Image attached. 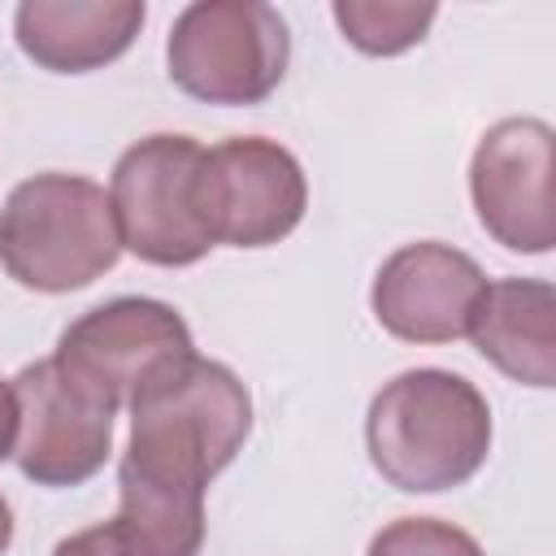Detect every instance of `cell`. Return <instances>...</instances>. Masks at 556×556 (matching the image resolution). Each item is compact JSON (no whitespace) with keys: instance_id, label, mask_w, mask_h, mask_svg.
I'll return each instance as SVG.
<instances>
[{"instance_id":"1","label":"cell","mask_w":556,"mask_h":556,"mask_svg":"<svg viewBox=\"0 0 556 556\" xmlns=\"http://www.w3.org/2000/svg\"><path fill=\"white\" fill-rule=\"evenodd\" d=\"M117 465V521L152 556H195L204 491L252 434V395L239 374L200 352L156 374L130 404Z\"/></svg>"},{"instance_id":"2","label":"cell","mask_w":556,"mask_h":556,"mask_svg":"<svg viewBox=\"0 0 556 556\" xmlns=\"http://www.w3.org/2000/svg\"><path fill=\"white\" fill-rule=\"evenodd\" d=\"M365 447L382 482L404 495L465 486L491 452V404L465 374L404 369L369 400Z\"/></svg>"},{"instance_id":"3","label":"cell","mask_w":556,"mask_h":556,"mask_svg":"<svg viewBox=\"0 0 556 556\" xmlns=\"http://www.w3.org/2000/svg\"><path fill=\"white\" fill-rule=\"evenodd\" d=\"M122 256L109 191L83 174L22 178L0 204V269L43 295L83 291Z\"/></svg>"},{"instance_id":"4","label":"cell","mask_w":556,"mask_h":556,"mask_svg":"<svg viewBox=\"0 0 556 556\" xmlns=\"http://www.w3.org/2000/svg\"><path fill=\"white\" fill-rule=\"evenodd\" d=\"M291 65L287 17L265 0H195L165 39L169 83L222 109L261 104L278 91Z\"/></svg>"},{"instance_id":"5","label":"cell","mask_w":556,"mask_h":556,"mask_svg":"<svg viewBox=\"0 0 556 556\" xmlns=\"http://www.w3.org/2000/svg\"><path fill=\"white\" fill-rule=\"evenodd\" d=\"M200 165L204 148L191 135H148L117 156L109 204L122 248L143 265L187 269L217 248L200 204Z\"/></svg>"},{"instance_id":"6","label":"cell","mask_w":556,"mask_h":556,"mask_svg":"<svg viewBox=\"0 0 556 556\" xmlns=\"http://www.w3.org/2000/svg\"><path fill=\"white\" fill-rule=\"evenodd\" d=\"M187 356H195L191 326L174 304L152 295H117L87 308L61 330L52 352L70 378L113 408H126L156 374Z\"/></svg>"},{"instance_id":"7","label":"cell","mask_w":556,"mask_h":556,"mask_svg":"<svg viewBox=\"0 0 556 556\" xmlns=\"http://www.w3.org/2000/svg\"><path fill=\"white\" fill-rule=\"evenodd\" d=\"M17 395V447L13 460L35 486H83L113 452V417L91 387L70 378L52 356L22 365L13 378Z\"/></svg>"},{"instance_id":"8","label":"cell","mask_w":556,"mask_h":556,"mask_svg":"<svg viewBox=\"0 0 556 556\" xmlns=\"http://www.w3.org/2000/svg\"><path fill=\"white\" fill-rule=\"evenodd\" d=\"M200 204L213 243L269 248L304 222L308 178L295 152L278 139L235 135L204 148Z\"/></svg>"},{"instance_id":"9","label":"cell","mask_w":556,"mask_h":556,"mask_svg":"<svg viewBox=\"0 0 556 556\" xmlns=\"http://www.w3.org/2000/svg\"><path fill=\"white\" fill-rule=\"evenodd\" d=\"M556 135L539 117L495 122L469 161V200L478 226L508 252L543 256L556 243L552 208Z\"/></svg>"},{"instance_id":"10","label":"cell","mask_w":556,"mask_h":556,"mask_svg":"<svg viewBox=\"0 0 556 556\" xmlns=\"http://www.w3.org/2000/svg\"><path fill=\"white\" fill-rule=\"evenodd\" d=\"M486 295L482 265L439 239L395 248L369 287L378 326L404 343H452L469 339L473 313Z\"/></svg>"},{"instance_id":"11","label":"cell","mask_w":556,"mask_h":556,"mask_svg":"<svg viewBox=\"0 0 556 556\" xmlns=\"http://www.w3.org/2000/svg\"><path fill=\"white\" fill-rule=\"evenodd\" d=\"M143 17V0H22L13 39L48 74H91L130 52Z\"/></svg>"},{"instance_id":"12","label":"cell","mask_w":556,"mask_h":556,"mask_svg":"<svg viewBox=\"0 0 556 556\" xmlns=\"http://www.w3.org/2000/svg\"><path fill=\"white\" fill-rule=\"evenodd\" d=\"M469 339L482 361L521 387H556V291L547 278H500L473 313Z\"/></svg>"},{"instance_id":"13","label":"cell","mask_w":556,"mask_h":556,"mask_svg":"<svg viewBox=\"0 0 556 556\" xmlns=\"http://www.w3.org/2000/svg\"><path fill=\"white\" fill-rule=\"evenodd\" d=\"M330 17L339 22L343 39L365 56H400L426 39L439 17L430 0H334Z\"/></svg>"},{"instance_id":"14","label":"cell","mask_w":556,"mask_h":556,"mask_svg":"<svg viewBox=\"0 0 556 556\" xmlns=\"http://www.w3.org/2000/svg\"><path fill=\"white\" fill-rule=\"evenodd\" d=\"M365 556H486V552L469 530L443 517H400L369 539Z\"/></svg>"},{"instance_id":"15","label":"cell","mask_w":556,"mask_h":556,"mask_svg":"<svg viewBox=\"0 0 556 556\" xmlns=\"http://www.w3.org/2000/svg\"><path fill=\"white\" fill-rule=\"evenodd\" d=\"M52 556H152V552L113 517V521H100V526H87V530L61 539L52 547Z\"/></svg>"},{"instance_id":"16","label":"cell","mask_w":556,"mask_h":556,"mask_svg":"<svg viewBox=\"0 0 556 556\" xmlns=\"http://www.w3.org/2000/svg\"><path fill=\"white\" fill-rule=\"evenodd\" d=\"M13 447H17V395L13 382L0 378V465L13 460Z\"/></svg>"},{"instance_id":"17","label":"cell","mask_w":556,"mask_h":556,"mask_svg":"<svg viewBox=\"0 0 556 556\" xmlns=\"http://www.w3.org/2000/svg\"><path fill=\"white\" fill-rule=\"evenodd\" d=\"M9 543H13V508H9V500L0 491V556L9 552Z\"/></svg>"}]
</instances>
